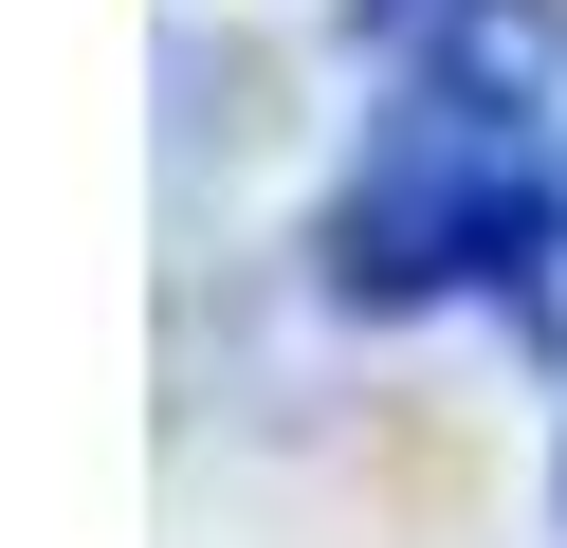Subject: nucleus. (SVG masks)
Wrapping results in <instances>:
<instances>
[{"label": "nucleus", "instance_id": "f257e3e1", "mask_svg": "<svg viewBox=\"0 0 567 548\" xmlns=\"http://www.w3.org/2000/svg\"><path fill=\"white\" fill-rule=\"evenodd\" d=\"M367 146L330 183L348 311H457L530 292L567 219V0H348Z\"/></svg>", "mask_w": 567, "mask_h": 548}, {"label": "nucleus", "instance_id": "f03ea898", "mask_svg": "<svg viewBox=\"0 0 567 548\" xmlns=\"http://www.w3.org/2000/svg\"><path fill=\"white\" fill-rule=\"evenodd\" d=\"M513 311H530V329L567 348V219H549V256H530V292H513Z\"/></svg>", "mask_w": 567, "mask_h": 548}]
</instances>
